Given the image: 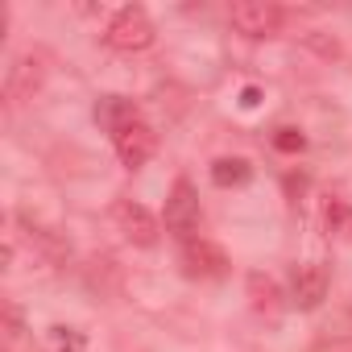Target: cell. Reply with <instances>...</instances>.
Returning a JSON list of instances; mask_svg holds the SVG:
<instances>
[{"label":"cell","instance_id":"obj_1","mask_svg":"<svg viewBox=\"0 0 352 352\" xmlns=\"http://www.w3.org/2000/svg\"><path fill=\"white\" fill-rule=\"evenodd\" d=\"M153 38H157V30H153L149 13H145L141 5H124V9H116L112 21H108V30H104V42H108L112 50H120V54L149 50Z\"/></svg>","mask_w":352,"mask_h":352},{"label":"cell","instance_id":"obj_2","mask_svg":"<svg viewBox=\"0 0 352 352\" xmlns=\"http://www.w3.org/2000/svg\"><path fill=\"white\" fill-rule=\"evenodd\" d=\"M199 195H195V187L187 183V179H179L170 187V195H166V232L170 236H179L183 245L187 241H195V232H199Z\"/></svg>","mask_w":352,"mask_h":352},{"label":"cell","instance_id":"obj_3","mask_svg":"<svg viewBox=\"0 0 352 352\" xmlns=\"http://www.w3.org/2000/svg\"><path fill=\"white\" fill-rule=\"evenodd\" d=\"M112 220H116L120 236H124L129 245H137V249H153L157 236H162L157 216H153L145 204H137V199H120V204L112 208Z\"/></svg>","mask_w":352,"mask_h":352},{"label":"cell","instance_id":"obj_4","mask_svg":"<svg viewBox=\"0 0 352 352\" xmlns=\"http://www.w3.org/2000/svg\"><path fill=\"white\" fill-rule=\"evenodd\" d=\"M228 21L245 38H274L282 30V9L270 5V0H236L228 9Z\"/></svg>","mask_w":352,"mask_h":352},{"label":"cell","instance_id":"obj_5","mask_svg":"<svg viewBox=\"0 0 352 352\" xmlns=\"http://www.w3.org/2000/svg\"><path fill=\"white\" fill-rule=\"evenodd\" d=\"M327 290H331V274L323 261H302L290 278V302L298 311H315L327 298Z\"/></svg>","mask_w":352,"mask_h":352},{"label":"cell","instance_id":"obj_6","mask_svg":"<svg viewBox=\"0 0 352 352\" xmlns=\"http://www.w3.org/2000/svg\"><path fill=\"white\" fill-rule=\"evenodd\" d=\"M112 149H116V157H120V166H129V170H141L153 153H157V133L145 124V120H133L129 129H120L116 137H112Z\"/></svg>","mask_w":352,"mask_h":352},{"label":"cell","instance_id":"obj_7","mask_svg":"<svg viewBox=\"0 0 352 352\" xmlns=\"http://www.w3.org/2000/svg\"><path fill=\"white\" fill-rule=\"evenodd\" d=\"M183 270H187V278H224L228 274V257H224L220 245L195 236V241L183 245Z\"/></svg>","mask_w":352,"mask_h":352},{"label":"cell","instance_id":"obj_8","mask_svg":"<svg viewBox=\"0 0 352 352\" xmlns=\"http://www.w3.org/2000/svg\"><path fill=\"white\" fill-rule=\"evenodd\" d=\"M133 120H141L133 100H124V96H100V100H96V124H100L104 133L116 137V133L129 129Z\"/></svg>","mask_w":352,"mask_h":352},{"label":"cell","instance_id":"obj_9","mask_svg":"<svg viewBox=\"0 0 352 352\" xmlns=\"http://www.w3.org/2000/svg\"><path fill=\"white\" fill-rule=\"evenodd\" d=\"M38 87H42V63H38L34 54H21V58L9 67L5 91H9V100H30Z\"/></svg>","mask_w":352,"mask_h":352},{"label":"cell","instance_id":"obj_10","mask_svg":"<svg viewBox=\"0 0 352 352\" xmlns=\"http://www.w3.org/2000/svg\"><path fill=\"white\" fill-rule=\"evenodd\" d=\"M212 183L216 187H249L253 183V166L245 157H216L212 162Z\"/></svg>","mask_w":352,"mask_h":352},{"label":"cell","instance_id":"obj_11","mask_svg":"<svg viewBox=\"0 0 352 352\" xmlns=\"http://www.w3.org/2000/svg\"><path fill=\"white\" fill-rule=\"evenodd\" d=\"M249 298H253L257 311L278 315V286H274V278H265V274H249Z\"/></svg>","mask_w":352,"mask_h":352},{"label":"cell","instance_id":"obj_12","mask_svg":"<svg viewBox=\"0 0 352 352\" xmlns=\"http://www.w3.org/2000/svg\"><path fill=\"white\" fill-rule=\"evenodd\" d=\"M50 344H54V352H83V348H87V340H83L75 327H63V323L50 327Z\"/></svg>","mask_w":352,"mask_h":352},{"label":"cell","instance_id":"obj_13","mask_svg":"<svg viewBox=\"0 0 352 352\" xmlns=\"http://www.w3.org/2000/svg\"><path fill=\"white\" fill-rule=\"evenodd\" d=\"M302 145H307V137L298 129H278L274 133V149H282V153H298Z\"/></svg>","mask_w":352,"mask_h":352},{"label":"cell","instance_id":"obj_14","mask_svg":"<svg viewBox=\"0 0 352 352\" xmlns=\"http://www.w3.org/2000/svg\"><path fill=\"white\" fill-rule=\"evenodd\" d=\"M241 104H245V108H257V104H261V91H257V87H245V100H241Z\"/></svg>","mask_w":352,"mask_h":352}]
</instances>
